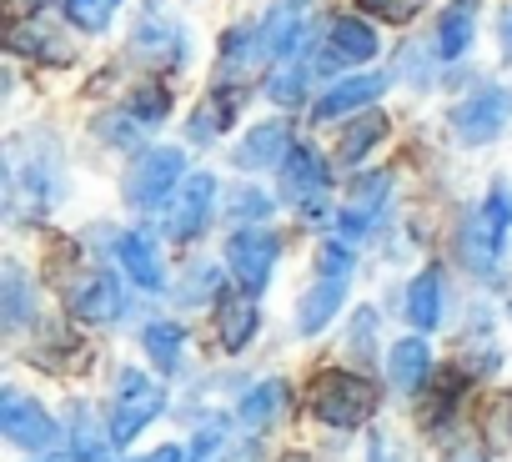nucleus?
Instances as JSON below:
<instances>
[{
  "label": "nucleus",
  "instance_id": "obj_1",
  "mask_svg": "<svg viewBox=\"0 0 512 462\" xmlns=\"http://www.w3.org/2000/svg\"><path fill=\"white\" fill-rule=\"evenodd\" d=\"M507 231H512V191L507 181H497L487 191V201L467 216L462 226V262L482 277V282H497L502 277V257H507Z\"/></svg>",
  "mask_w": 512,
  "mask_h": 462
},
{
  "label": "nucleus",
  "instance_id": "obj_2",
  "mask_svg": "<svg viewBox=\"0 0 512 462\" xmlns=\"http://www.w3.org/2000/svg\"><path fill=\"white\" fill-rule=\"evenodd\" d=\"M372 407H377V392H372L367 377H352V372H322L317 377V392H312L317 422L347 432V427H362L372 417Z\"/></svg>",
  "mask_w": 512,
  "mask_h": 462
},
{
  "label": "nucleus",
  "instance_id": "obj_3",
  "mask_svg": "<svg viewBox=\"0 0 512 462\" xmlns=\"http://www.w3.org/2000/svg\"><path fill=\"white\" fill-rule=\"evenodd\" d=\"M277 257H282V242L272 237V231H262V226H241V231H231V242H226L231 277H236L241 292H251V297L272 282Z\"/></svg>",
  "mask_w": 512,
  "mask_h": 462
},
{
  "label": "nucleus",
  "instance_id": "obj_4",
  "mask_svg": "<svg viewBox=\"0 0 512 462\" xmlns=\"http://www.w3.org/2000/svg\"><path fill=\"white\" fill-rule=\"evenodd\" d=\"M166 407V392L156 382H146L141 372H121V387H116V417H111V442H136Z\"/></svg>",
  "mask_w": 512,
  "mask_h": 462
},
{
  "label": "nucleus",
  "instance_id": "obj_5",
  "mask_svg": "<svg viewBox=\"0 0 512 462\" xmlns=\"http://www.w3.org/2000/svg\"><path fill=\"white\" fill-rule=\"evenodd\" d=\"M507 121H512V91H507V86H477V91H472L467 101H457V111H452V131H457L467 146L497 141Z\"/></svg>",
  "mask_w": 512,
  "mask_h": 462
},
{
  "label": "nucleus",
  "instance_id": "obj_6",
  "mask_svg": "<svg viewBox=\"0 0 512 462\" xmlns=\"http://www.w3.org/2000/svg\"><path fill=\"white\" fill-rule=\"evenodd\" d=\"M282 191L302 206V216L312 221V226H322L327 221V161L312 151V146H292L287 151V161H282Z\"/></svg>",
  "mask_w": 512,
  "mask_h": 462
},
{
  "label": "nucleus",
  "instance_id": "obj_7",
  "mask_svg": "<svg viewBox=\"0 0 512 462\" xmlns=\"http://www.w3.org/2000/svg\"><path fill=\"white\" fill-rule=\"evenodd\" d=\"M181 171H186V156H181L176 146H151V151L131 166V176H126L131 206H161V201L181 186Z\"/></svg>",
  "mask_w": 512,
  "mask_h": 462
},
{
  "label": "nucleus",
  "instance_id": "obj_8",
  "mask_svg": "<svg viewBox=\"0 0 512 462\" xmlns=\"http://www.w3.org/2000/svg\"><path fill=\"white\" fill-rule=\"evenodd\" d=\"M131 51H136L146 66H181L186 41H181V26H176L166 11H161V0H146V16L136 21Z\"/></svg>",
  "mask_w": 512,
  "mask_h": 462
},
{
  "label": "nucleus",
  "instance_id": "obj_9",
  "mask_svg": "<svg viewBox=\"0 0 512 462\" xmlns=\"http://www.w3.org/2000/svg\"><path fill=\"white\" fill-rule=\"evenodd\" d=\"M211 206H216V176H186L181 186H176V206H171V216H166V237H176V242H191L196 231L206 226V216H211Z\"/></svg>",
  "mask_w": 512,
  "mask_h": 462
},
{
  "label": "nucleus",
  "instance_id": "obj_10",
  "mask_svg": "<svg viewBox=\"0 0 512 462\" xmlns=\"http://www.w3.org/2000/svg\"><path fill=\"white\" fill-rule=\"evenodd\" d=\"M0 427H6V437L21 442V447H51V442L61 437L56 422H51V412H46L41 402L21 397V392L0 397Z\"/></svg>",
  "mask_w": 512,
  "mask_h": 462
},
{
  "label": "nucleus",
  "instance_id": "obj_11",
  "mask_svg": "<svg viewBox=\"0 0 512 462\" xmlns=\"http://www.w3.org/2000/svg\"><path fill=\"white\" fill-rule=\"evenodd\" d=\"M11 51L16 56H31V61H51V66H66L71 61V41H66V31H61V21L51 11L26 16L11 31Z\"/></svg>",
  "mask_w": 512,
  "mask_h": 462
},
{
  "label": "nucleus",
  "instance_id": "obj_12",
  "mask_svg": "<svg viewBox=\"0 0 512 462\" xmlns=\"http://www.w3.org/2000/svg\"><path fill=\"white\" fill-rule=\"evenodd\" d=\"M387 81L392 76H382V71H367V76H352V81H342V86H332L317 106H312V121L317 126H327V121H337V116H347V111H362V106H372L382 91H387Z\"/></svg>",
  "mask_w": 512,
  "mask_h": 462
},
{
  "label": "nucleus",
  "instance_id": "obj_13",
  "mask_svg": "<svg viewBox=\"0 0 512 462\" xmlns=\"http://www.w3.org/2000/svg\"><path fill=\"white\" fill-rule=\"evenodd\" d=\"M287 151H292V131L282 121H267V126H251L246 131V141L231 151V161L241 171H262V166H282Z\"/></svg>",
  "mask_w": 512,
  "mask_h": 462
},
{
  "label": "nucleus",
  "instance_id": "obj_14",
  "mask_svg": "<svg viewBox=\"0 0 512 462\" xmlns=\"http://www.w3.org/2000/svg\"><path fill=\"white\" fill-rule=\"evenodd\" d=\"M71 312L81 322H111V317L126 312V297H121V287H116L111 272H96L81 287H71Z\"/></svg>",
  "mask_w": 512,
  "mask_h": 462
},
{
  "label": "nucleus",
  "instance_id": "obj_15",
  "mask_svg": "<svg viewBox=\"0 0 512 462\" xmlns=\"http://www.w3.org/2000/svg\"><path fill=\"white\" fill-rule=\"evenodd\" d=\"M387 191H392V171H372V176H362V181H357L352 206L342 211V237H347V242H352V237H367L372 211L387 201Z\"/></svg>",
  "mask_w": 512,
  "mask_h": 462
},
{
  "label": "nucleus",
  "instance_id": "obj_16",
  "mask_svg": "<svg viewBox=\"0 0 512 462\" xmlns=\"http://www.w3.org/2000/svg\"><path fill=\"white\" fill-rule=\"evenodd\" d=\"M116 257H121V272H126L136 287H146V292H161L166 272H161V257H156L151 237H141V231H126V237L116 242Z\"/></svg>",
  "mask_w": 512,
  "mask_h": 462
},
{
  "label": "nucleus",
  "instance_id": "obj_17",
  "mask_svg": "<svg viewBox=\"0 0 512 462\" xmlns=\"http://www.w3.org/2000/svg\"><path fill=\"white\" fill-rule=\"evenodd\" d=\"M427 372H432V352H427L422 337L392 342V352H387V377H392L397 392H417V387L427 382Z\"/></svg>",
  "mask_w": 512,
  "mask_h": 462
},
{
  "label": "nucleus",
  "instance_id": "obj_18",
  "mask_svg": "<svg viewBox=\"0 0 512 462\" xmlns=\"http://www.w3.org/2000/svg\"><path fill=\"white\" fill-rule=\"evenodd\" d=\"M216 337H221L226 352H241L256 337V302H251V292L246 297H221V307H216Z\"/></svg>",
  "mask_w": 512,
  "mask_h": 462
},
{
  "label": "nucleus",
  "instance_id": "obj_19",
  "mask_svg": "<svg viewBox=\"0 0 512 462\" xmlns=\"http://www.w3.org/2000/svg\"><path fill=\"white\" fill-rule=\"evenodd\" d=\"M327 41H332V56H337L342 66H362V61L377 56V36H372V26L357 21V16H337Z\"/></svg>",
  "mask_w": 512,
  "mask_h": 462
},
{
  "label": "nucleus",
  "instance_id": "obj_20",
  "mask_svg": "<svg viewBox=\"0 0 512 462\" xmlns=\"http://www.w3.org/2000/svg\"><path fill=\"white\" fill-rule=\"evenodd\" d=\"M342 297H347V277H322L307 297H302V312H297V327L312 337V332H322L332 317H337V307H342Z\"/></svg>",
  "mask_w": 512,
  "mask_h": 462
},
{
  "label": "nucleus",
  "instance_id": "obj_21",
  "mask_svg": "<svg viewBox=\"0 0 512 462\" xmlns=\"http://www.w3.org/2000/svg\"><path fill=\"white\" fill-rule=\"evenodd\" d=\"M472 11H477V0H452L447 6V16H442V26H437V56L442 61H457L467 46H472Z\"/></svg>",
  "mask_w": 512,
  "mask_h": 462
},
{
  "label": "nucleus",
  "instance_id": "obj_22",
  "mask_svg": "<svg viewBox=\"0 0 512 462\" xmlns=\"http://www.w3.org/2000/svg\"><path fill=\"white\" fill-rule=\"evenodd\" d=\"M277 412H287V387H282V382H256V387L241 397V427H251V432L272 427Z\"/></svg>",
  "mask_w": 512,
  "mask_h": 462
},
{
  "label": "nucleus",
  "instance_id": "obj_23",
  "mask_svg": "<svg viewBox=\"0 0 512 462\" xmlns=\"http://www.w3.org/2000/svg\"><path fill=\"white\" fill-rule=\"evenodd\" d=\"M407 317L427 332L442 322V272H422L412 287H407Z\"/></svg>",
  "mask_w": 512,
  "mask_h": 462
},
{
  "label": "nucleus",
  "instance_id": "obj_24",
  "mask_svg": "<svg viewBox=\"0 0 512 462\" xmlns=\"http://www.w3.org/2000/svg\"><path fill=\"white\" fill-rule=\"evenodd\" d=\"M0 302H6V312H0V322H6L11 332L31 317V282H26V272L11 262L6 272H0Z\"/></svg>",
  "mask_w": 512,
  "mask_h": 462
},
{
  "label": "nucleus",
  "instance_id": "obj_25",
  "mask_svg": "<svg viewBox=\"0 0 512 462\" xmlns=\"http://www.w3.org/2000/svg\"><path fill=\"white\" fill-rule=\"evenodd\" d=\"M141 342H146V352H151V362L161 367V372H176V362H181V327L176 322H151L146 332H141Z\"/></svg>",
  "mask_w": 512,
  "mask_h": 462
},
{
  "label": "nucleus",
  "instance_id": "obj_26",
  "mask_svg": "<svg viewBox=\"0 0 512 462\" xmlns=\"http://www.w3.org/2000/svg\"><path fill=\"white\" fill-rule=\"evenodd\" d=\"M317 66H307V61H297V56H287L282 61V71L267 81V96L277 101V106H297L302 101V91H307V76H312Z\"/></svg>",
  "mask_w": 512,
  "mask_h": 462
},
{
  "label": "nucleus",
  "instance_id": "obj_27",
  "mask_svg": "<svg viewBox=\"0 0 512 462\" xmlns=\"http://www.w3.org/2000/svg\"><path fill=\"white\" fill-rule=\"evenodd\" d=\"M382 136H387V121H382V111H372V106H367V116H362V121H357V126L342 136V161H362V156H367Z\"/></svg>",
  "mask_w": 512,
  "mask_h": 462
},
{
  "label": "nucleus",
  "instance_id": "obj_28",
  "mask_svg": "<svg viewBox=\"0 0 512 462\" xmlns=\"http://www.w3.org/2000/svg\"><path fill=\"white\" fill-rule=\"evenodd\" d=\"M211 101H216V106H206V111H196V116H191V136H196V141L216 136V131H221V126L236 116V101H241V91H216Z\"/></svg>",
  "mask_w": 512,
  "mask_h": 462
},
{
  "label": "nucleus",
  "instance_id": "obj_29",
  "mask_svg": "<svg viewBox=\"0 0 512 462\" xmlns=\"http://www.w3.org/2000/svg\"><path fill=\"white\" fill-rule=\"evenodd\" d=\"M116 11H121V0H66V16L81 31H106L116 21Z\"/></svg>",
  "mask_w": 512,
  "mask_h": 462
},
{
  "label": "nucleus",
  "instance_id": "obj_30",
  "mask_svg": "<svg viewBox=\"0 0 512 462\" xmlns=\"http://www.w3.org/2000/svg\"><path fill=\"white\" fill-rule=\"evenodd\" d=\"M126 116H136L141 126H161V121L171 116V96H166V86H141V91L126 101Z\"/></svg>",
  "mask_w": 512,
  "mask_h": 462
},
{
  "label": "nucleus",
  "instance_id": "obj_31",
  "mask_svg": "<svg viewBox=\"0 0 512 462\" xmlns=\"http://www.w3.org/2000/svg\"><path fill=\"white\" fill-rule=\"evenodd\" d=\"M362 6V16H372V21H392V26H407L417 11H422V0H357Z\"/></svg>",
  "mask_w": 512,
  "mask_h": 462
},
{
  "label": "nucleus",
  "instance_id": "obj_32",
  "mask_svg": "<svg viewBox=\"0 0 512 462\" xmlns=\"http://www.w3.org/2000/svg\"><path fill=\"white\" fill-rule=\"evenodd\" d=\"M76 457L81 462H111V447L101 442V432L91 427V412L81 407V417H76Z\"/></svg>",
  "mask_w": 512,
  "mask_h": 462
},
{
  "label": "nucleus",
  "instance_id": "obj_33",
  "mask_svg": "<svg viewBox=\"0 0 512 462\" xmlns=\"http://www.w3.org/2000/svg\"><path fill=\"white\" fill-rule=\"evenodd\" d=\"M221 442H226V427H221V422L211 417V422H206V427L196 432V442H191V452H186V462H211Z\"/></svg>",
  "mask_w": 512,
  "mask_h": 462
},
{
  "label": "nucleus",
  "instance_id": "obj_34",
  "mask_svg": "<svg viewBox=\"0 0 512 462\" xmlns=\"http://www.w3.org/2000/svg\"><path fill=\"white\" fill-rule=\"evenodd\" d=\"M267 211H272V201L262 191H236V201H231V216L236 221H262Z\"/></svg>",
  "mask_w": 512,
  "mask_h": 462
},
{
  "label": "nucleus",
  "instance_id": "obj_35",
  "mask_svg": "<svg viewBox=\"0 0 512 462\" xmlns=\"http://www.w3.org/2000/svg\"><path fill=\"white\" fill-rule=\"evenodd\" d=\"M352 272V252L342 242H327L322 247V277H347Z\"/></svg>",
  "mask_w": 512,
  "mask_h": 462
},
{
  "label": "nucleus",
  "instance_id": "obj_36",
  "mask_svg": "<svg viewBox=\"0 0 512 462\" xmlns=\"http://www.w3.org/2000/svg\"><path fill=\"white\" fill-rule=\"evenodd\" d=\"M196 287H201V292H211V287H216V277H211V272H191V277H186V302L196 297Z\"/></svg>",
  "mask_w": 512,
  "mask_h": 462
},
{
  "label": "nucleus",
  "instance_id": "obj_37",
  "mask_svg": "<svg viewBox=\"0 0 512 462\" xmlns=\"http://www.w3.org/2000/svg\"><path fill=\"white\" fill-rule=\"evenodd\" d=\"M141 462H186V452H181V447H161V452H151V457H141Z\"/></svg>",
  "mask_w": 512,
  "mask_h": 462
},
{
  "label": "nucleus",
  "instance_id": "obj_38",
  "mask_svg": "<svg viewBox=\"0 0 512 462\" xmlns=\"http://www.w3.org/2000/svg\"><path fill=\"white\" fill-rule=\"evenodd\" d=\"M46 462H81V457H46Z\"/></svg>",
  "mask_w": 512,
  "mask_h": 462
},
{
  "label": "nucleus",
  "instance_id": "obj_39",
  "mask_svg": "<svg viewBox=\"0 0 512 462\" xmlns=\"http://www.w3.org/2000/svg\"><path fill=\"white\" fill-rule=\"evenodd\" d=\"M507 41H512V16H507Z\"/></svg>",
  "mask_w": 512,
  "mask_h": 462
},
{
  "label": "nucleus",
  "instance_id": "obj_40",
  "mask_svg": "<svg viewBox=\"0 0 512 462\" xmlns=\"http://www.w3.org/2000/svg\"><path fill=\"white\" fill-rule=\"evenodd\" d=\"M282 462H307V457H282Z\"/></svg>",
  "mask_w": 512,
  "mask_h": 462
}]
</instances>
